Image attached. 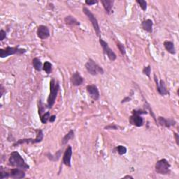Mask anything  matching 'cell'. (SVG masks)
I'll list each match as a JSON object with an SVG mask.
<instances>
[{
  "mask_svg": "<svg viewBox=\"0 0 179 179\" xmlns=\"http://www.w3.org/2000/svg\"><path fill=\"white\" fill-rule=\"evenodd\" d=\"M83 11L84 13L85 14V16L88 17V18L89 19L90 22H91L92 26H93L94 31H95V32L97 34V35L100 36L101 30H100V25H99L98 21H97V18H95V16H94V14L92 13L86 7L83 8Z\"/></svg>",
  "mask_w": 179,
  "mask_h": 179,
  "instance_id": "52a82bcc",
  "label": "cell"
},
{
  "mask_svg": "<svg viewBox=\"0 0 179 179\" xmlns=\"http://www.w3.org/2000/svg\"><path fill=\"white\" fill-rule=\"evenodd\" d=\"M100 43L101 46L102 47V49H103V51H104V52L105 54L107 56H108V58L109 60H110L111 61H115V60H116L117 58V56L116 55H115V53L113 51L112 49L109 47V44L106 43V41H104L102 38H100Z\"/></svg>",
  "mask_w": 179,
  "mask_h": 179,
  "instance_id": "ba28073f",
  "label": "cell"
},
{
  "mask_svg": "<svg viewBox=\"0 0 179 179\" xmlns=\"http://www.w3.org/2000/svg\"><path fill=\"white\" fill-rule=\"evenodd\" d=\"M117 47L118 48V49L120 50V52H121V54L123 55H125V53H126V50H125V47L124 46L123 44L121 43V42L118 41Z\"/></svg>",
  "mask_w": 179,
  "mask_h": 179,
  "instance_id": "83f0119b",
  "label": "cell"
},
{
  "mask_svg": "<svg viewBox=\"0 0 179 179\" xmlns=\"http://www.w3.org/2000/svg\"><path fill=\"white\" fill-rule=\"evenodd\" d=\"M72 153H73L72 148H71V146H69L67 147L66 150H65L64 155H63V158H62L63 164L69 167H71V156H72Z\"/></svg>",
  "mask_w": 179,
  "mask_h": 179,
  "instance_id": "30bf717a",
  "label": "cell"
},
{
  "mask_svg": "<svg viewBox=\"0 0 179 179\" xmlns=\"http://www.w3.org/2000/svg\"><path fill=\"white\" fill-rule=\"evenodd\" d=\"M50 117V114L49 111H47V112L43 113V115H41V121L43 124H46L48 123V121H49V118Z\"/></svg>",
  "mask_w": 179,
  "mask_h": 179,
  "instance_id": "cb8c5ba5",
  "label": "cell"
},
{
  "mask_svg": "<svg viewBox=\"0 0 179 179\" xmlns=\"http://www.w3.org/2000/svg\"><path fill=\"white\" fill-rule=\"evenodd\" d=\"M147 112L144 111L134 110L132 111V115L130 118V122L132 125L136 127H142L144 125V119L141 116L142 114H146Z\"/></svg>",
  "mask_w": 179,
  "mask_h": 179,
  "instance_id": "8992f818",
  "label": "cell"
},
{
  "mask_svg": "<svg viewBox=\"0 0 179 179\" xmlns=\"http://www.w3.org/2000/svg\"><path fill=\"white\" fill-rule=\"evenodd\" d=\"M10 177L13 178L20 179L25 177V173L22 169L19 168H14L12 169L10 172Z\"/></svg>",
  "mask_w": 179,
  "mask_h": 179,
  "instance_id": "5bb4252c",
  "label": "cell"
},
{
  "mask_svg": "<svg viewBox=\"0 0 179 179\" xmlns=\"http://www.w3.org/2000/svg\"><path fill=\"white\" fill-rule=\"evenodd\" d=\"M116 150H117V152L118 153L119 155H123L124 154H125L126 153H127V148H126V147L123 146H118L116 147Z\"/></svg>",
  "mask_w": 179,
  "mask_h": 179,
  "instance_id": "d4e9b609",
  "label": "cell"
},
{
  "mask_svg": "<svg viewBox=\"0 0 179 179\" xmlns=\"http://www.w3.org/2000/svg\"><path fill=\"white\" fill-rule=\"evenodd\" d=\"M102 2L103 6H104L105 10L108 14H110L112 10V8L114 4V1L113 0H102Z\"/></svg>",
  "mask_w": 179,
  "mask_h": 179,
  "instance_id": "2e32d148",
  "label": "cell"
},
{
  "mask_svg": "<svg viewBox=\"0 0 179 179\" xmlns=\"http://www.w3.org/2000/svg\"><path fill=\"white\" fill-rule=\"evenodd\" d=\"M153 21L150 20V19H148V20L143 21L142 22V28L144 29L145 31H148V33L153 32Z\"/></svg>",
  "mask_w": 179,
  "mask_h": 179,
  "instance_id": "e0dca14e",
  "label": "cell"
},
{
  "mask_svg": "<svg viewBox=\"0 0 179 179\" xmlns=\"http://www.w3.org/2000/svg\"><path fill=\"white\" fill-rule=\"evenodd\" d=\"M98 1H94V0H86L85 1V4L88 6H92L94 5V4H97Z\"/></svg>",
  "mask_w": 179,
  "mask_h": 179,
  "instance_id": "d6a6232c",
  "label": "cell"
},
{
  "mask_svg": "<svg viewBox=\"0 0 179 179\" xmlns=\"http://www.w3.org/2000/svg\"><path fill=\"white\" fill-rule=\"evenodd\" d=\"M64 22L67 25H71V26H75V25H80V22L76 19L74 17L71 16H68L65 17Z\"/></svg>",
  "mask_w": 179,
  "mask_h": 179,
  "instance_id": "d6986e66",
  "label": "cell"
},
{
  "mask_svg": "<svg viewBox=\"0 0 179 179\" xmlns=\"http://www.w3.org/2000/svg\"><path fill=\"white\" fill-rule=\"evenodd\" d=\"M131 100V98L129 97H125L124 100H122V103H125V102H130V101Z\"/></svg>",
  "mask_w": 179,
  "mask_h": 179,
  "instance_id": "d590c367",
  "label": "cell"
},
{
  "mask_svg": "<svg viewBox=\"0 0 179 179\" xmlns=\"http://www.w3.org/2000/svg\"><path fill=\"white\" fill-rule=\"evenodd\" d=\"M60 90V84L59 82L56 81L55 79H52L50 82V94L48 96V102H47V106L48 108L51 109L53 106L55 100L57 98V95Z\"/></svg>",
  "mask_w": 179,
  "mask_h": 179,
  "instance_id": "7a4b0ae2",
  "label": "cell"
},
{
  "mask_svg": "<svg viewBox=\"0 0 179 179\" xmlns=\"http://www.w3.org/2000/svg\"><path fill=\"white\" fill-rule=\"evenodd\" d=\"M44 110H45V106H43V104L41 102V100H39V114L40 117L42 115V113L43 112Z\"/></svg>",
  "mask_w": 179,
  "mask_h": 179,
  "instance_id": "f546056e",
  "label": "cell"
},
{
  "mask_svg": "<svg viewBox=\"0 0 179 179\" xmlns=\"http://www.w3.org/2000/svg\"><path fill=\"white\" fill-rule=\"evenodd\" d=\"M10 177V173H8L6 171H4L3 167H1V170H0V178L4 179Z\"/></svg>",
  "mask_w": 179,
  "mask_h": 179,
  "instance_id": "4316f807",
  "label": "cell"
},
{
  "mask_svg": "<svg viewBox=\"0 0 179 179\" xmlns=\"http://www.w3.org/2000/svg\"><path fill=\"white\" fill-rule=\"evenodd\" d=\"M6 37V31L3 30V29H1V31H0V41H2L3 40L5 39Z\"/></svg>",
  "mask_w": 179,
  "mask_h": 179,
  "instance_id": "4dcf8cb0",
  "label": "cell"
},
{
  "mask_svg": "<svg viewBox=\"0 0 179 179\" xmlns=\"http://www.w3.org/2000/svg\"><path fill=\"white\" fill-rule=\"evenodd\" d=\"M164 46H165V49L167 50V52H169L170 54L175 55L176 54V48L174 46V44L172 41H166L164 42Z\"/></svg>",
  "mask_w": 179,
  "mask_h": 179,
  "instance_id": "ac0fdd59",
  "label": "cell"
},
{
  "mask_svg": "<svg viewBox=\"0 0 179 179\" xmlns=\"http://www.w3.org/2000/svg\"><path fill=\"white\" fill-rule=\"evenodd\" d=\"M71 83L73 86H80L83 83L84 79L81 76V74L79 71H76L75 73H73L72 76H71L70 79Z\"/></svg>",
  "mask_w": 179,
  "mask_h": 179,
  "instance_id": "4fadbf2b",
  "label": "cell"
},
{
  "mask_svg": "<svg viewBox=\"0 0 179 179\" xmlns=\"http://www.w3.org/2000/svg\"><path fill=\"white\" fill-rule=\"evenodd\" d=\"M86 89H87V91L89 94L92 100H98L100 99V92H99V90L97 87L94 85H89L86 87Z\"/></svg>",
  "mask_w": 179,
  "mask_h": 179,
  "instance_id": "7c38bea8",
  "label": "cell"
},
{
  "mask_svg": "<svg viewBox=\"0 0 179 179\" xmlns=\"http://www.w3.org/2000/svg\"><path fill=\"white\" fill-rule=\"evenodd\" d=\"M43 70L46 71V73L49 74L52 72V64L48 61L44 62L43 65Z\"/></svg>",
  "mask_w": 179,
  "mask_h": 179,
  "instance_id": "603a6c76",
  "label": "cell"
},
{
  "mask_svg": "<svg viewBox=\"0 0 179 179\" xmlns=\"http://www.w3.org/2000/svg\"><path fill=\"white\" fill-rule=\"evenodd\" d=\"M85 68L88 72L92 76H97V74H103L104 73V69L102 67L97 64L93 60L89 59L85 64Z\"/></svg>",
  "mask_w": 179,
  "mask_h": 179,
  "instance_id": "3957f363",
  "label": "cell"
},
{
  "mask_svg": "<svg viewBox=\"0 0 179 179\" xmlns=\"http://www.w3.org/2000/svg\"><path fill=\"white\" fill-rule=\"evenodd\" d=\"M136 3L139 4L140 7L143 10H146L147 9V2L144 0H136Z\"/></svg>",
  "mask_w": 179,
  "mask_h": 179,
  "instance_id": "484cf974",
  "label": "cell"
},
{
  "mask_svg": "<svg viewBox=\"0 0 179 179\" xmlns=\"http://www.w3.org/2000/svg\"><path fill=\"white\" fill-rule=\"evenodd\" d=\"M170 167H171V165L166 159L160 160L155 164V172L157 174H163V175L169 174L170 173Z\"/></svg>",
  "mask_w": 179,
  "mask_h": 179,
  "instance_id": "5b68a950",
  "label": "cell"
},
{
  "mask_svg": "<svg viewBox=\"0 0 179 179\" xmlns=\"http://www.w3.org/2000/svg\"><path fill=\"white\" fill-rule=\"evenodd\" d=\"M26 52L27 50L24 49V48L8 46L5 49H0V57L1 58H4L8 56L13 55H22Z\"/></svg>",
  "mask_w": 179,
  "mask_h": 179,
  "instance_id": "277c9868",
  "label": "cell"
},
{
  "mask_svg": "<svg viewBox=\"0 0 179 179\" xmlns=\"http://www.w3.org/2000/svg\"><path fill=\"white\" fill-rule=\"evenodd\" d=\"M8 163L12 167L19 168V169H22L23 170L28 169L29 168V166L25 163L24 159L20 155V153L17 151L11 153V154L10 155L9 159H8Z\"/></svg>",
  "mask_w": 179,
  "mask_h": 179,
  "instance_id": "6da1fadb",
  "label": "cell"
},
{
  "mask_svg": "<svg viewBox=\"0 0 179 179\" xmlns=\"http://www.w3.org/2000/svg\"><path fill=\"white\" fill-rule=\"evenodd\" d=\"M123 178H133V177H132V176H124L123 177Z\"/></svg>",
  "mask_w": 179,
  "mask_h": 179,
  "instance_id": "74e56055",
  "label": "cell"
},
{
  "mask_svg": "<svg viewBox=\"0 0 179 179\" xmlns=\"http://www.w3.org/2000/svg\"><path fill=\"white\" fill-rule=\"evenodd\" d=\"M55 119H56V115H50V117L49 118V122L50 123H53V122H55Z\"/></svg>",
  "mask_w": 179,
  "mask_h": 179,
  "instance_id": "e575fe53",
  "label": "cell"
},
{
  "mask_svg": "<svg viewBox=\"0 0 179 179\" xmlns=\"http://www.w3.org/2000/svg\"><path fill=\"white\" fill-rule=\"evenodd\" d=\"M61 153H62V151L60 150L58 151V152H57L54 155H52V154H50V153H47L46 155H47L48 158L51 161H58L59 159H60V157L61 156Z\"/></svg>",
  "mask_w": 179,
  "mask_h": 179,
  "instance_id": "7402d4cb",
  "label": "cell"
},
{
  "mask_svg": "<svg viewBox=\"0 0 179 179\" xmlns=\"http://www.w3.org/2000/svg\"><path fill=\"white\" fill-rule=\"evenodd\" d=\"M151 72V67L150 65H148V66L147 67H145L143 69V73L147 76L148 78H150Z\"/></svg>",
  "mask_w": 179,
  "mask_h": 179,
  "instance_id": "f1b7e54d",
  "label": "cell"
},
{
  "mask_svg": "<svg viewBox=\"0 0 179 179\" xmlns=\"http://www.w3.org/2000/svg\"><path fill=\"white\" fill-rule=\"evenodd\" d=\"M104 128L105 130H118V127L115 125H109L108 126H106Z\"/></svg>",
  "mask_w": 179,
  "mask_h": 179,
  "instance_id": "1f68e13d",
  "label": "cell"
},
{
  "mask_svg": "<svg viewBox=\"0 0 179 179\" xmlns=\"http://www.w3.org/2000/svg\"><path fill=\"white\" fill-rule=\"evenodd\" d=\"M32 65L33 67L37 71H41L43 69V65L40 60L39 58H34L32 60Z\"/></svg>",
  "mask_w": 179,
  "mask_h": 179,
  "instance_id": "ffe728a7",
  "label": "cell"
},
{
  "mask_svg": "<svg viewBox=\"0 0 179 179\" xmlns=\"http://www.w3.org/2000/svg\"><path fill=\"white\" fill-rule=\"evenodd\" d=\"M5 88L3 87V85H1V87H0V97H2L4 94V92H5Z\"/></svg>",
  "mask_w": 179,
  "mask_h": 179,
  "instance_id": "836d02e7",
  "label": "cell"
},
{
  "mask_svg": "<svg viewBox=\"0 0 179 179\" xmlns=\"http://www.w3.org/2000/svg\"><path fill=\"white\" fill-rule=\"evenodd\" d=\"M174 136H175V139H176V144L177 145H178V140H179V138H178V135L177 133H176V132H174Z\"/></svg>",
  "mask_w": 179,
  "mask_h": 179,
  "instance_id": "8d00e7d4",
  "label": "cell"
},
{
  "mask_svg": "<svg viewBox=\"0 0 179 179\" xmlns=\"http://www.w3.org/2000/svg\"><path fill=\"white\" fill-rule=\"evenodd\" d=\"M37 34L38 37L42 40L48 39L50 37L49 29H48V27L45 26V25H40L37 29Z\"/></svg>",
  "mask_w": 179,
  "mask_h": 179,
  "instance_id": "8fae6325",
  "label": "cell"
},
{
  "mask_svg": "<svg viewBox=\"0 0 179 179\" xmlns=\"http://www.w3.org/2000/svg\"><path fill=\"white\" fill-rule=\"evenodd\" d=\"M74 137V132L73 130H70L68 133H67L66 135H65L63 139H62V144L65 145L68 143L69 141L72 139Z\"/></svg>",
  "mask_w": 179,
  "mask_h": 179,
  "instance_id": "44dd1931",
  "label": "cell"
},
{
  "mask_svg": "<svg viewBox=\"0 0 179 179\" xmlns=\"http://www.w3.org/2000/svg\"><path fill=\"white\" fill-rule=\"evenodd\" d=\"M154 80L155 83H156L157 92H158L161 95L164 96L169 94V92H168V90L167 88V86H166L165 81H163V80H160V82H158V81H157V78L156 77V75L155 74H154Z\"/></svg>",
  "mask_w": 179,
  "mask_h": 179,
  "instance_id": "9c48e42d",
  "label": "cell"
},
{
  "mask_svg": "<svg viewBox=\"0 0 179 179\" xmlns=\"http://www.w3.org/2000/svg\"><path fill=\"white\" fill-rule=\"evenodd\" d=\"M157 121H158L160 125L162 126H165V127L168 128H169L171 126H174L176 125L175 121H174V120L172 119H166L164 117H158Z\"/></svg>",
  "mask_w": 179,
  "mask_h": 179,
  "instance_id": "9a60e30c",
  "label": "cell"
}]
</instances>
